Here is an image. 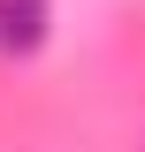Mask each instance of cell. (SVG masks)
<instances>
[{"label": "cell", "instance_id": "6da1fadb", "mask_svg": "<svg viewBox=\"0 0 145 152\" xmlns=\"http://www.w3.org/2000/svg\"><path fill=\"white\" fill-rule=\"evenodd\" d=\"M54 31V0H0V53H38Z\"/></svg>", "mask_w": 145, "mask_h": 152}]
</instances>
